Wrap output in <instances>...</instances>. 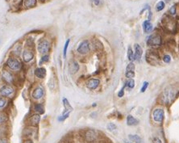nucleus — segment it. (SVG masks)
Listing matches in <instances>:
<instances>
[{
  "mask_svg": "<svg viewBox=\"0 0 179 143\" xmlns=\"http://www.w3.org/2000/svg\"><path fill=\"white\" fill-rule=\"evenodd\" d=\"M161 22H162L163 27L165 28L168 32H174L177 30V23L174 20V19H173L172 17H170L169 16H165V17L162 19Z\"/></svg>",
  "mask_w": 179,
  "mask_h": 143,
  "instance_id": "nucleus-1",
  "label": "nucleus"
},
{
  "mask_svg": "<svg viewBox=\"0 0 179 143\" xmlns=\"http://www.w3.org/2000/svg\"><path fill=\"white\" fill-rule=\"evenodd\" d=\"M175 96V92L172 87H167L165 89L162 95H161V100L165 103H169L174 100Z\"/></svg>",
  "mask_w": 179,
  "mask_h": 143,
  "instance_id": "nucleus-2",
  "label": "nucleus"
},
{
  "mask_svg": "<svg viewBox=\"0 0 179 143\" xmlns=\"http://www.w3.org/2000/svg\"><path fill=\"white\" fill-rule=\"evenodd\" d=\"M146 61L150 65H157L160 62V57L154 51H148L146 54Z\"/></svg>",
  "mask_w": 179,
  "mask_h": 143,
  "instance_id": "nucleus-3",
  "label": "nucleus"
},
{
  "mask_svg": "<svg viewBox=\"0 0 179 143\" xmlns=\"http://www.w3.org/2000/svg\"><path fill=\"white\" fill-rule=\"evenodd\" d=\"M6 66L14 71H18L21 69V63L16 57H9L6 61Z\"/></svg>",
  "mask_w": 179,
  "mask_h": 143,
  "instance_id": "nucleus-4",
  "label": "nucleus"
},
{
  "mask_svg": "<svg viewBox=\"0 0 179 143\" xmlns=\"http://www.w3.org/2000/svg\"><path fill=\"white\" fill-rule=\"evenodd\" d=\"M162 43L161 36L158 34H153L150 36L147 40V44L149 46H159Z\"/></svg>",
  "mask_w": 179,
  "mask_h": 143,
  "instance_id": "nucleus-5",
  "label": "nucleus"
},
{
  "mask_svg": "<svg viewBox=\"0 0 179 143\" xmlns=\"http://www.w3.org/2000/svg\"><path fill=\"white\" fill-rule=\"evenodd\" d=\"M37 49H38V52L41 54H46L47 53H49V49H50V43L48 40H41L38 46H37Z\"/></svg>",
  "mask_w": 179,
  "mask_h": 143,
  "instance_id": "nucleus-6",
  "label": "nucleus"
},
{
  "mask_svg": "<svg viewBox=\"0 0 179 143\" xmlns=\"http://www.w3.org/2000/svg\"><path fill=\"white\" fill-rule=\"evenodd\" d=\"M77 51L80 54L85 55L90 52V43L88 41H81L78 46Z\"/></svg>",
  "mask_w": 179,
  "mask_h": 143,
  "instance_id": "nucleus-7",
  "label": "nucleus"
},
{
  "mask_svg": "<svg viewBox=\"0 0 179 143\" xmlns=\"http://www.w3.org/2000/svg\"><path fill=\"white\" fill-rule=\"evenodd\" d=\"M1 76H2V79H3V81H5L7 84L12 83V82H14V79H15L13 74L8 70H3L2 71Z\"/></svg>",
  "mask_w": 179,
  "mask_h": 143,
  "instance_id": "nucleus-8",
  "label": "nucleus"
},
{
  "mask_svg": "<svg viewBox=\"0 0 179 143\" xmlns=\"http://www.w3.org/2000/svg\"><path fill=\"white\" fill-rule=\"evenodd\" d=\"M164 116H165V113H164V111L161 108L155 109L153 113V117L155 121L160 122V123L162 122V120L164 119Z\"/></svg>",
  "mask_w": 179,
  "mask_h": 143,
  "instance_id": "nucleus-9",
  "label": "nucleus"
},
{
  "mask_svg": "<svg viewBox=\"0 0 179 143\" xmlns=\"http://www.w3.org/2000/svg\"><path fill=\"white\" fill-rule=\"evenodd\" d=\"M14 93V88L11 85H4L0 88V94L3 96H11Z\"/></svg>",
  "mask_w": 179,
  "mask_h": 143,
  "instance_id": "nucleus-10",
  "label": "nucleus"
},
{
  "mask_svg": "<svg viewBox=\"0 0 179 143\" xmlns=\"http://www.w3.org/2000/svg\"><path fill=\"white\" fill-rule=\"evenodd\" d=\"M34 58V53L32 49H26L23 52V59L25 62H30Z\"/></svg>",
  "mask_w": 179,
  "mask_h": 143,
  "instance_id": "nucleus-11",
  "label": "nucleus"
},
{
  "mask_svg": "<svg viewBox=\"0 0 179 143\" xmlns=\"http://www.w3.org/2000/svg\"><path fill=\"white\" fill-rule=\"evenodd\" d=\"M44 90L41 87H37L34 89L32 92V97L35 100H39L44 96Z\"/></svg>",
  "mask_w": 179,
  "mask_h": 143,
  "instance_id": "nucleus-12",
  "label": "nucleus"
},
{
  "mask_svg": "<svg viewBox=\"0 0 179 143\" xmlns=\"http://www.w3.org/2000/svg\"><path fill=\"white\" fill-rule=\"evenodd\" d=\"M85 138L88 142H93L97 138V133L93 129H89L86 132L85 134Z\"/></svg>",
  "mask_w": 179,
  "mask_h": 143,
  "instance_id": "nucleus-13",
  "label": "nucleus"
},
{
  "mask_svg": "<svg viewBox=\"0 0 179 143\" xmlns=\"http://www.w3.org/2000/svg\"><path fill=\"white\" fill-rule=\"evenodd\" d=\"M99 84H100L99 79H89V81L86 82V87L91 90H94L99 86Z\"/></svg>",
  "mask_w": 179,
  "mask_h": 143,
  "instance_id": "nucleus-14",
  "label": "nucleus"
},
{
  "mask_svg": "<svg viewBox=\"0 0 179 143\" xmlns=\"http://www.w3.org/2000/svg\"><path fill=\"white\" fill-rule=\"evenodd\" d=\"M79 68H80L79 64L75 61L70 62L69 65V71L71 74H75L79 70Z\"/></svg>",
  "mask_w": 179,
  "mask_h": 143,
  "instance_id": "nucleus-15",
  "label": "nucleus"
},
{
  "mask_svg": "<svg viewBox=\"0 0 179 143\" xmlns=\"http://www.w3.org/2000/svg\"><path fill=\"white\" fill-rule=\"evenodd\" d=\"M35 75L38 79H44L46 76V70L44 67H38L35 70Z\"/></svg>",
  "mask_w": 179,
  "mask_h": 143,
  "instance_id": "nucleus-16",
  "label": "nucleus"
},
{
  "mask_svg": "<svg viewBox=\"0 0 179 143\" xmlns=\"http://www.w3.org/2000/svg\"><path fill=\"white\" fill-rule=\"evenodd\" d=\"M40 121V116L38 115V114H35V115H32L31 117H30L28 119V122L29 124L34 126V125H37Z\"/></svg>",
  "mask_w": 179,
  "mask_h": 143,
  "instance_id": "nucleus-17",
  "label": "nucleus"
},
{
  "mask_svg": "<svg viewBox=\"0 0 179 143\" xmlns=\"http://www.w3.org/2000/svg\"><path fill=\"white\" fill-rule=\"evenodd\" d=\"M153 24L150 22V20H145L143 24V29H144V32L145 33H149L153 31Z\"/></svg>",
  "mask_w": 179,
  "mask_h": 143,
  "instance_id": "nucleus-18",
  "label": "nucleus"
},
{
  "mask_svg": "<svg viewBox=\"0 0 179 143\" xmlns=\"http://www.w3.org/2000/svg\"><path fill=\"white\" fill-rule=\"evenodd\" d=\"M143 54V49L138 44H135V60H140Z\"/></svg>",
  "mask_w": 179,
  "mask_h": 143,
  "instance_id": "nucleus-19",
  "label": "nucleus"
},
{
  "mask_svg": "<svg viewBox=\"0 0 179 143\" xmlns=\"http://www.w3.org/2000/svg\"><path fill=\"white\" fill-rule=\"evenodd\" d=\"M139 123V120L136 119L135 117H133L132 115H128L127 116V124L128 125L132 126V125H136Z\"/></svg>",
  "mask_w": 179,
  "mask_h": 143,
  "instance_id": "nucleus-20",
  "label": "nucleus"
},
{
  "mask_svg": "<svg viewBox=\"0 0 179 143\" xmlns=\"http://www.w3.org/2000/svg\"><path fill=\"white\" fill-rule=\"evenodd\" d=\"M37 3V0H24V4L26 8H32L36 6Z\"/></svg>",
  "mask_w": 179,
  "mask_h": 143,
  "instance_id": "nucleus-21",
  "label": "nucleus"
},
{
  "mask_svg": "<svg viewBox=\"0 0 179 143\" xmlns=\"http://www.w3.org/2000/svg\"><path fill=\"white\" fill-rule=\"evenodd\" d=\"M34 108H35V111L37 112L38 113L40 114H43L44 112V106L42 104L40 103H38V104H36L34 106Z\"/></svg>",
  "mask_w": 179,
  "mask_h": 143,
  "instance_id": "nucleus-22",
  "label": "nucleus"
},
{
  "mask_svg": "<svg viewBox=\"0 0 179 143\" xmlns=\"http://www.w3.org/2000/svg\"><path fill=\"white\" fill-rule=\"evenodd\" d=\"M128 58L131 62H132L133 60H135V54H134V53L130 46L128 47Z\"/></svg>",
  "mask_w": 179,
  "mask_h": 143,
  "instance_id": "nucleus-23",
  "label": "nucleus"
},
{
  "mask_svg": "<svg viewBox=\"0 0 179 143\" xmlns=\"http://www.w3.org/2000/svg\"><path fill=\"white\" fill-rule=\"evenodd\" d=\"M63 103H64V106L65 108V111H72L73 110V108L71 107V105L70 104L68 100L66 99V98H65V99H63Z\"/></svg>",
  "mask_w": 179,
  "mask_h": 143,
  "instance_id": "nucleus-24",
  "label": "nucleus"
},
{
  "mask_svg": "<svg viewBox=\"0 0 179 143\" xmlns=\"http://www.w3.org/2000/svg\"><path fill=\"white\" fill-rule=\"evenodd\" d=\"M70 113V111H65L64 112V114L62 116H59L57 120H59V121H63V120H65V119H67L69 117Z\"/></svg>",
  "mask_w": 179,
  "mask_h": 143,
  "instance_id": "nucleus-25",
  "label": "nucleus"
},
{
  "mask_svg": "<svg viewBox=\"0 0 179 143\" xmlns=\"http://www.w3.org/2000/svg\"><path fill=\"white\" fill-rule=\"evenodd\" d=\"M7 120V115L3 112H0V125Z\"/></svg>",
  "mask_w": 179,
  "mask_h": 143,
  "instance_id": "nucleus-26",
  "label": "nucleus"
},
{
  "mask_svg": "<svg viewBox=\"0 0 179 143\" xmlns=\"http://www.w3.org/2000/svg\"><path fill=\"white\" fill-rule=\"evenodd\" d=\"M126 87H128L130 89H132L134 87H135V81H134L132 79H129V80H128L126 82Z\"/></svg>",
  "mask_w": 179,
  "mask_h": 143,
  "instance_id": "nucleus-27",
  "label": "nucleus"
},
{
  "mask_svg": "<svg viewBox=\"0 0 179 143\" xmlns=\"http://www.w3.org/2000/svg\"><path fill=\"white\" fill-rule=\"evenodd\" d=\"M129 138L136 143H141V139L137 135H129Z\"/></svg>",
  "mask_w": 179,
  "mask_h": 143,
  "instance_id": "nucleus-28",
  "label": "nucleus"
},
{
  "mask_svg": "<svg viewBox=\"0 0 179 143\" xmlns=\"http://www.w3.org/2000/svg\"><path fill=\"white\" fill-rule=\"evenodd\" d=\"M164 8H165V3L162 2V1H160L156 6V11H161Z\"/></svg>",
  "mask_w": 179,
  "mask_h": 143,
  "instance_id": "nucleus-29",
  "label": "nucleus"
},
{
  "mask_svg": "<svg viewBox=\"0 0 179 143\" xmlns=\"http://www.w3.org/2000/svg\"><path fill=\"white\" fill-rule=\"evenodd\" d=\"M49 56L45 54L44 56H43L41 58H40V61L39 62V65H42L44 63H46L47 62H49Z\"/></svg>",
  "mask_w": 179,
  "mask_h": 143,
  "instance_id": "nucleus-30",
  "label": "nucleus"
},
{
  "mask_svg": "<svg viewBox=\"0 0 179 143\" xmlns=\"http://www.w3.org/2000/svg\"><path fill=\"white\" fill-rule=\"evenodd\" d=\"M70 41V39H68V40L66 41L65 44L64 49H63V56H64V57H66V54H67V49H68V47H69Z\"/></svg>",
  "mask_w": 179,
  "mask_h": 143,
  "instance_id": "nucleus-31",
  "label": "nucleus"
},
{
  "mask_svg": "<svg viewBox=\"0 0 179 143\" xmlns=\"http://www.w3.org/2000/svg\"><path fill=\"white\" fill-rule=\"evenodd\" d=\"M126 71H135V65L132 62H130L126 67Z\"/></svg>",
  "mask_w": 179,
  "mask_h": 143,
  "instance_id": "nucleus-32",
  "label": "nucleus"
},
{
  "mask_svg": "<svg viewBox=\"0 0 179 143\" xmlns=\"http://www.w3.org/2000/svg\"><path fill=\"white\" fill-rule=\"evenodd\" d=\"M125 76L128 79H132L135 77V72L134 71H126Z\"/></svg>",
  "mask_w": 179,
  "mask_h": 143,
  "instance_id": "nucleus-33",
  "label": "nucleus"
},
{
  "mask_svg": "<svg viewBox=\"0 0 179 143\" xmlns=\"http://www.w3.org/2000/svg\"><path fill=\"white\" fill-rule=\"evenodd\" d=\"M176 11H177V7H176V5H174L173 6L170 7V9L169 10V13L171 15V16H174V15L176 14Z\"/></svg>",
  "mask_w": 179,
  "mask_h": 143,
  "instance_id": "nucleus-34",
  "label": "nucleus"
},
{
  "mask_svg": "<svg viewBox=\"0 0 179 143\" xmlns=\"http://www.w3.org/2000/svg\"><path fill=\"white\" fill-rule=\"evenodd\" d=\"M21 52V46H15V50H14V54L16 55H19Z\"/></svg>",
  "mask_w": 179,
  "mask_h": 143,
  "instance_id": "nucleus-35",
  "label": "nucleus"
},
{
  "mask_svg": "<svg viewBox=\"0 0 179 143\" xmlns=\"http://www.w3.org/2000/svg\"><path fill=\"white\" fill-rule=\"evenodd\" d=\"M107 129L110 131H113V130L116 129V125L114 123H109L108 125H107Z\"/></svg>",
  "mask_w": 179,
  "mask_h": 143,
  "instance_id": "nucleus-36",
  "label": "nucleus"
},
{
  "mask_svg": "<svg viewBox=\"0 0 179 143\" xmlns=\"http://www.w3.org/2000/svg\"><path fill=\"white\" fill-rule=\"evenodd\" d=\"M148 86V82H144V84H143V86H142V87H141V90H140L141 92H144L146 91V89H147Z\"/></svg>",
  "mask_w": 179,
  "mask_h": 143,
  "instance_id": "nucleus-37",
  "label": "nucleus"
},
{
  "mask_svg": "<svg viewBox=\"0 0 179 143\" xmlns=\"http://www.w3.org/2000/svg\"><path fill=\"white\" fill-rule=\"evenodd\" d=\"M163 61L165 62L166 63H169L170 61H171V57H170V56H169V55H166L165 57H164V58H163Z\"/></svg>",
  "mask_w": 179,
  "mask_h": 143,
  "instance_id": "nucleus-38",
  "label": "nucleus"
},
{
  "mask_svg": "<svg viewBox=\"0 0 179 143\" xmlns=\"http://www.w3.org/2000/svg\"><path fill=\"white\" fill-rule=\"evenodd\" d=\"M125 87H126V84L123 87V88L120 90V91L119 92V93H118V96L119 97H123V95H124V91H123V90H124Z\"/></svg>",
  "mask_w": 179,
  "mask_h": 143,
  "instance_id": "nucleus-39",
  "label": "nucleus"
},
{
  "mask_svg": "<svg viewBox=\"0 0 179 143\" xmlns=\"http://www.w3.org/2000/svg\"><path fill=\"white\" fill-rule=\"evenodd\" d=\"M5 104H6L5 99H3V98H0V108H3L5 106Z\"/></svg>",
  "mask_w": 179,
  "mask_h": 143,
  "instance_id": "nucleus-40",
  "label": "nucleus"
},
{
  "mask_svg": "<svg viewBox=\"0 0 179 143\" xmlns=\"http://www.w3.org/2000/svg\"><path fill=\"white\" fill-rule=\"evenodd\" d=\"M0 143H9L6 138H0Z\"/></svg>",
  "mask_w": 179,
  "mask_h": 143,
  "instance_id": "nucleus-41",
  "label": "nucleus"
},
{
  "mask_svg": "<svg viewBox=\"0 0 179 143\" xmlns=\"http://www.w3.org/2000/svg\"><path fill=\"white\" fill-rule=\"evenodd\" d=\"M153 142L154 143H161V141L158 138H153Z\"/></svg>",
  "mask_w": 179,
  "mask_h": 143,
  "instance_id": "nucleus-42",
  "label": "nucleus"
},
{
  "mask_svg": "<svg viewBox=\"0 0 179 143\" xmlns=\"http://www.w3.org/2000/svg\"><path fill=\"white\" fill-rule=\"evenodd\" d=\"M94 1V3L96 5V6H98L99 4V3H100V0H93Z\"/></svg>",
  "mask_w": 179,
  "mask_h": 143,
  "instance_id": "nucleus-43",
  "label": "nucleus"
},
{
  "mask_svg": "<svg viewBox=\"0 0 179 143\" xmlns=\"http://www.w3.org/2000/svg\"><path fill=\"white\" fill-rule=\"evenodd\" d=\"M24 143H33V142L32 141H30V140H27V141H25Z\"/></svg>",
  "mask_w": 179,
  "mask_h": 143,
  "instance_id": "nucleus-44",
  "label": "nucleus"
},
{
  "mask_svg": "<svg viewBox=\"0 0 179 143\" xmlns=\"http://www.w3.org/2000/svg\"><path fill=\"white\" fill-rule=\"evenodd\" d=\"M170 1H171V0H166V3H169V2H170Z\"/></svg>",
  "mask_w": 179,
  "mask_h": 143,
  "instance_id": "nucleus-45",
  "label": "nucleus"
},
{
  "mask_svg": "<svg viewBox=\"0 0 179 143\" xmlns=\"http://www.w3.org/2000/svg\"><path fill=\"white\" fill-rule=\"evenodd\" d=\"M40 1H41V2H44V1H45V0H40Z\"/></svg>",
  "mask_w": 179,
  "mask_h": 143,
  "instance_id": "nucleus-46",
  "label": "nucleus"
}]
</instances>
